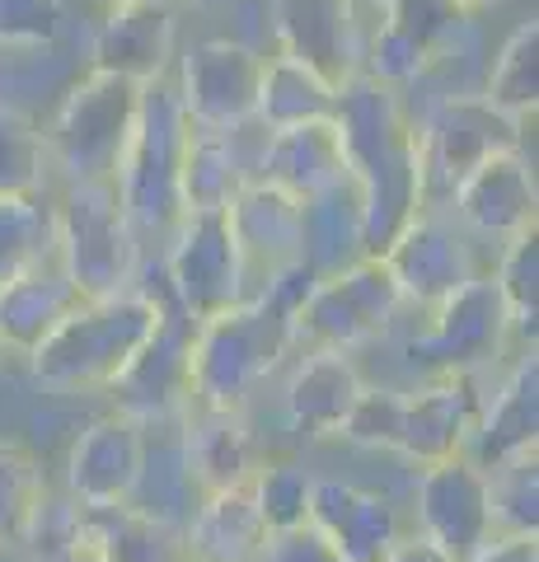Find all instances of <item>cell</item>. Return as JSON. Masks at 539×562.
<instances>
[{"mask_svg":"<svg viewBox=\"0 0 539 562\" xmlns=\"http://www.w3.org/2000/svg\"><path fill=\"white\" fill-rule=\"evenodd\" d=\"M301 262L272 272L245 305L198 324L193 338V408H249V398L282 371L295 342V314L315 291Z\"/></svg>","mask_w":539,"mask_h":562,"instance_id":"obj_1","label":"cell"},{"mask_svg":"<svg viewBox=\"0 0 539 562\" xmlns=\"http://www.w3.org/2000/svg\"><path fill=\"white\" fill-rule=\"evenodd\" d=\"M155 277H160V262H155ZM165 305V281L160 286L136 281L132 291L109 295V301H85L38 351H29L33 380L52 394L113 390V380L127 371L142 342L160 324Z\"/></svg>","mask_w":539,"mask_h":562,"instance_id":"obj_2","label":"cell"},{"mask_svg":"<svg viewBox=\"0 0 539 562\" xmlns=\"http://www.w3.org/2000/svg\"><path fill=\"white\" fill-rule=\"evenodd\" d=\"M136 109H142V85L109 70H85L43 117L52 179H61V188L113 183L136 132Z\"/></svg>","mask_w":539,"mask_h":562,"instance_id":"obj_3","label":"cell"},{"mask_svg":"<svg viewBox=\"0 0 539 562\" xmlns=\"http://www.w3.org/2000/svg\"><path fill=\"white\" fill-rule=\"evenodd\" d=\"M57 262L80 301H109L142 281L146 244L132 231L117 183H66L57 192Z\"/></svg>","mask_w":539,"mask_h":562,"instance_id":"obj_4","label":"cell"},{"mask_svg":"<svg viewBox=\"0 0 539 562\" xmlns=\"http://www.w3.org/2000/svg\"><path fill=\"white\" fill-rule=\"evenodd\" d=\"M188 117L173 80L142 85V109H136V132L127 140L123 169H117V198L127 206V221L142 244H165L179 225V169L188 146Z\"/></svg>","mask_w":539,"mask_h":562,"instance_id":"obj_5","label":"cell"},{"mask_svg":"<svg viewBox=\"0 0 539 562\" xmlns=\"http://www.w3.org/2000/svg\"><path fill=\"white\" fill-rule=\"evenodd\" d=\"M413 127V160H417V211L450 216V198L469 169H479L497 150L526 146V127L493 113L479 94L437 99L423 109H404Z\"/></svg>","mask_w":539,"mask_h":562,"instance_id":"obj_6","label":"cell"},{"mask_svg":"<svg viewBox=\"0 0 539 562\" xmlns=\"http://www.w3.org/2000/svg\"><path fill=\"white\" fill-rule=\"evenodd\" d=\"M160 281L173 310L193 324L245 305L254 295V277L239 258V244L225 225V211H198L179 216V225L160 244Z\"/></svg>","mask_w":539,"mask_h":562,"instance_id":"obj_7","label":"cell"},{"mask_svg":"<svg viewBox=\"0 0 539 562\" xmlns=\"http://www.w3.org/2000/svg\"><path fill=\"white\" fill-rule=\"evenodd\" d=\"M512 324L507 310L497 301L493 277L483 272L469 286H460L450 301L423 314V328L408 333L404 361L417 380H437V375H489V366L507 351Z\"/></svg>","mask_w":539,"mask_h":562,"instance_id":"obj_8","label":"cell"},{"mask_svg":"<svg viewBox=\"0 0 539 562\" xmlns=\"http://www.w3.org/2000/svg\"><path fill=\"white\" fill-rule=\"evenodd\" d=\"M188 127L198 132H249L263 85V52L239 38L188 43L169 70Z\"/></svg>","mask_w":539,"mask_h":562,"instance_id":"obj_9","label":"cell"},{"mask_svg":"<svg viewBox=\"0 0 539 562\" xmlns=\"http://www.w3.org/2000/svg\"><path fill=\"white\" fill-rule=\"evenodd\" d=\"M398 314H404V301L394 291L390 268L380 258H361L357 268L315 281V291L305 295L301 314H295V342L357 351L361 342L380 338Z\"/></svg>","mask_w":539,"mask_h":562,"instance_id":"obj_10","label":"cell"},{"mask_svg":"<svg viewBox=\"0 0 539 562\" xmlns=\"http://www.w3.org/2000/svg\"><path fill=\"white\" fill-rule=\"evenodd\" d=\"M380 262L394 277V291L404 310H437L450 301L460 286H469L474 277L489 268L479 262V244L441 211H417V216L390 239V249L380 254Z\"/></svg>","mask_w":539,"mask_h":562,"instance_id":"obj_11","label":"cell"},{"mask_svg":"<svg viewBox=\"0 0 539 562\" xmlns=\"http://www.w3.org/2000/svg\"><path fill=\"white\" fill-rule=\"evenodd\" d=\"M483 398H489V375H437V380H417L413 390H398L390 454L417 469L456 460L479 427Z\"/></svg>","mask_w":539,"mask_h":562,"instance_id":"obj_12","label":"cell"},{"mask_svg":"<svg viewBox=\"0 0 539 562\" xmlns=\"http://www.w3.org/2000/svg\"><path fill=\"white\" fill-rule=\"evenodd\" d=\"M193 338L198 324L183 310L165 305L155 333L113 380V413H127L136 422H169L193 408Z\"/></svg>","mask_w":539,"mask_h":562,"instance_id":"obj_13","label":"cell"},{"mask_svg":"<svg viewBox=\"0 0 539 562\" xmlns=\"http://www.w3.org/2000/svg\"><path fill=\"white\" fill-rule=\"evenodd\" d=\"M450 221L474 244L483 239L497 249L516 235L539 231V183L535 165L526 160V146L497 150L479 169H469L450 198Z\"/></svg>","mask_w":539,"mask_h":562,"instance_id":"obj_14","label":"cell"},{"mask_svg":"<svg viewBox=\"0 0 539 562\" xmlns=\"http://www.w3.org/2000/svg\"><path fill=\"white\" fill-rule=\"evenodd\" d=\"M413 502H417V535L437 543L456 562H469L483 543L497 539L489 516V473L474 460H464V454L417 469Z\"/></svg>","mask_w":539,"mask_h":562,"instance_id":"obj_15","label":"cell"},{"mask_svg":"<svg viewBox=\"0 0 539 562\" xmlns=\"http://www.w3.org/2000/svg\"><path fill=\"white\" fill-rule=\"evenodd\" d=\"M146 454V422H136L127 413H103L94 422H85L76 431L71 450H66V497L80 512H103V506H127L136 473H142Z\"/></svg>","mask_w":539,"mask_h":562,"instance_id":"obj_16","label":"cell"},{"mask_svg":"<svg viewBox=\"0 0 539 562\" xmlns=\"http://www.w3.org/2000/svg\"><path fill=\"white\" fill-rule=\"evenodd\" d=\"M268 20L277 52L319 70L324 80L343 85L361 70V43H367L371 20L352 14L347 0H272Z\"/></svg>","mask_w":539,"mask_h":562,"instance_id":"obj_17","label":"cell"},{"mask_svg":"<svg viewBox=\"0 0 539 562\" xmlns=\"http://www.w3.org/2000/svg\"><path fill=\"white\" fill-rule=\"evenodd\" d=\"M179 57V0L109 5L90 38V70H109L132 85L165 80Z\"/></svg>","mask_w":539,"mask_h":562,"instance_id":"obj_18","label":"cell"},{"mask_svg":"<svg viewBox=\"0 0 539 562\" xmlns=\"http://www.w3.org/2000/svg\"><path fill=\"white\" fill-rule=\"evenodd\" d=\"M310 525L334 543V553L343 562H380L408 535L404 516H398V506L385 492L347 483V479H315Z\"/></svg>","mask_w":539,"mask_h":562,"instance_id":"obj_19","label":"cell"},{"mask_svg":"<svg viewBox=\"0 0 539 562\" xmlns=\"http://www.w3.org/2000/svg\"><path fill=\"white\" fill-rule=\"evenodd\" d=\"M361 390H367V380H361L352 351L301 347V357L291 361L287 384H282V408H287L291 431H301L305 441L343 436Z\"/></svg>","mask_w":539,"mask_h":562,"instance_id":"obj_20","label":"cell"},{"mask_svg":"<svg viewBox=\"0 0 539 562\" xmlns=\"http://www.w3.org/2000/svg\"><path fill=\"white\" fill-rule=\"evenodd\" d=\"M225 225L239 244V258L254 277V291L272 272L301 262V198L272 188L263 179H249L225 206Z\"/></svg>","mask_w":539,"mask_h":562,"instance_id":"obj_21","label":"cell"},{"mask_svg":"<svg viewBox=\"0 0 539 562\" xmlns=\"http://www.w3.org/2000/svg\"><path fill=\"white\" fill-rule=\"evenodd\" d=\"M347 173L352 169H347V150L334 117L301 122V127H282V132H258L254 179L282 188L291 198L305 202L315 192L334 188L338 179H347Z\"/></svg>","mask_w":539,"mask_h":562,"instance_id":"obj_22","label":"cell"},{"mask_svg":"<svg viewBox=\"0 0 539 562\" xmlns=\"http://www.w3.org/2000/svg\"><path fill=\"white\" fill-rule=\"evenodd\" d=\"M526 450H539V357H535V347L520 351L512 361V371L483 398V413L464 446V460H474L479 469H493Z\"/></svg>","mask_w":539,"mask_h":562,"instance_id":"obj_23","label":"cell"},{"mask_svg":"<svg viewBox=\"0 0 539 562\" xmlns=\"http://www.w3.org/2000/svg\"><path fill=\"white\" fill-rule=\"evenodd\" d=\"M183 460L198 497L225 487H249L263 450L254 441L249 408H188L183 413Z\"/></svg>","mask_w":539,"mask_h":562,"instance_id":"obj_24","label":"cell"},{"mask_svg":"<svg viewBox=\"0 0 539 562\" xmlns=\"http://www.w3.org/2000/svg\"><path fill=\"white\" fill-rule=\"evenodd\" d=\"M361 258H371L367 198H361V183L347 173L334 188L301 202V268L324 281V277L357 268Z\"/></svg>","mask_w":539,"mask_h":562,"instance_id":"obj_25","label":"cell"},{"mask_svg":"<svg viewBox=\"0 0 539 562\" xmlns=\"http://www.w3.org/2000/svg\"><path fill=\"white\" fill-rule=\"evenodd\" d=\"M80 305L85 301L71 286V277L61 272V262H47L38 272L14 277L10 286H0V342H5V351H14V357H29V351H38Z\"/></svg>","mask_w":539,"mask_h":562,"instance_id":"obj_26","label":"cell"},{"mask_svg":"<svg viewBox=\"0 0 539 562\" xmlns=\"http://www.w3.org/2000/svg\"><path fill=\"white\" fill-rule=\"evenodd\" d=\"M268 520L249 487H225L198 502L183 525L188 562H258L268 549Z\"/></svg>","mask_w":539,"mask_h":562,"instance_id":"obj_27","label":"cell"},{"mask_svg":"<svg viewBox=\"0 0 539 562\" xmlns=\"http://www.w3.org/2000/svg\"><path fill=\"white\" fill-rule=\"evenodd\" d=\"M198 487L183 460V417L169 422H146V454L142 473L132 487V512H142L146 520H160L169 530H183L188 516L198 512Z\"/></svg>","mask_w":539,"mask_h":562,"instance_id":"obj_28","label":"cell"},{"mask_svg":"<svg viewBox=\"0 0 539 562\" xmlns=\"http://www.w3.org/2000/svg\"><path fill=\"white\" fill-rule=\"evenodd\" d=\"M245 132H188L183 169H179V206L183 216L225 211L239 188L254 179V165L239 150Z\"/></svg>","mask_w":539,"mask_h":562,"instance_id":"obj_29","label":"cell"},{"mask_svg":"<svg viewBox=\"0 0 539 562\" xmlns=\"http://www.w3.org/2000/svg\"><path fill=\"white\" fill-rule=\"evenodd\" d=\"M334 103H338V85L324 80L319 70L291 61L282 52L263 57V85H258V113H254L258 132L324 122V117H334Z\"/></svg>","mask_w":539,"mask_h":562,"instance_id":"obj_30","label":"cell"},{"mask_svg":"<svg viewBox=\"0 0 539 562\" xmlns=\"http://www.w3.org/2000/svg\"><path fill=\"white\" fill-rule=\"evenodd\" d=\"M479 99L507 122H535L539 109V20H520L502 38L497 57L479 80Z\"/></svg>","mask_w":539,"mask_h":562,"instance_id":"obj_31","label":"cell"},{"mask_svg":"<svg viewBox=\"0 0 539 562\" xmlns=\"http://www.w3.org/2000/svg\"><path fill=\"white\" fill-rule=\"evenodd\" d=\"M47 262H57V198L52 192L0 198V286Z\"/></svg>","mask_w":539,"mask_h":562,"instance_id":"obj_32","label":"cell"},{"mask_svg":"<svg viewBox=\"0 0 539 562\" xmlns=\"http://www.w3.org/2000/svg\"><path fill=\"white\" fill-rule=\"evenodd\" d=\"M85 535H90L103 562H188L183 530L146 520L142 512H132V506L85 512Z\"/></svg>","mask_w":539,"mask_h":562,"instance_id":"obj_33","label":"cell"},{"mask_svg":"<svg viewBox=\"0 0 539 562\" xmlns=\"http://www.w3.org/2000/svg\"><path fill=\"white\" fill-rule=\"evenodd\" d=\"M43 502H47L43 454L24 441H0V549H24Z\"/></svg>","mask_w":539,"mask_h":562,"instance_id":"obj_34","label":"cell"},{"mask_svg":"<svg viewBox=\"0 0 539 562\" xmlns=\"http://www.w3.org/2000/svg\"><path fill=\"white\" fill-rule=\"evenodd\" d=\"M497 301L507 310L516 347H535V319H539V231H526L497 249V262L489 268Z\"/></svg>","mask_w":539,"mask_h":562,"instance_id":"obj_35","label":"cell"},{"mask_svg":"<svg viewBox=\"0 0 539 562\" xmlns=\"http://www.w3.org/2000/svg\"><path fill=\"white\" fill-rule=\"evenodd\" d=\"M489 473V516L497 539H535L539 535V450L512 454Z\"/></svg>","mask_w":539,"mask_h":562,"instance_id":"obj_36","label":"cell"},{"mask_svg":"<svg viewBox=\"0 0 539 562\" xmlns=\"http://www.w3.org/2000/svg\"><path fill=\"white\" fill-rule=\"evenodd\" d=\"M249 492L263 512L268 530H295L310 520V497H315V473L291 454H263L249 479Z\"/></svg>","mask_w":539,"mask_h":562,"instance_id":"obj_37","label":"cell"},{"mask_svg":"<svg viewBox=\"0 0 539 562\" xmlns=\"http://www.w3.org/2000/svg\"><path fill=\"white\" fill-rule=\"evenodd\" d=\"M380 24H390L394 33H404L408 43L423 47L431 66V57H441V52H450L474 33V14L460 0H385Z\"/></svg>","mask_w":539,"mask_h":562,"instance_id":"obj_38","label":"cell"},{"mask_svg":"<svg viewBox=\"0 0 539 562\" xmlns=\"http://www.w3.org/2000/svg\"><path fill=\"white\" fill-rule=\"evenodd\" d=\"M24 192H52L43 127L0 103V198H24Z\"/></svg>","mask_w":539,"mask_h":562,"instance_id":"obj_39","label":"cell"},{"mask_svg":"<svg viewBox=\"0 0 539 562\" xmlns=\"http://www.w3.org/2000/svg\"><path fill=\"white\" fill-rule=\"evenodd\" d=\"M24 549H29V562H103L99 549L90 543V535H85V512L66 497V492L61 497L47 492Z\"/></svg>","mask_w":539,"mask_h":562,"instance_id":"obj_40","label":"cell"},{"mask_svg":"<svg viewBox=\"0 0 539 562\" xmlns=\"http://www.w3.org/2000/svg\"><path fill=\"white\" fill-rule=\"evenodd\" d=\"M71 33L66 0H0V52L57 47Z\"/></svg>","mask_w":539,"mask_h":562,"instance_id":"obj_41","label":"cell"},{"mask_svg":"<svg viewBox=\"0 0 539 562\" xmlns=\"http://www.w3.org/2000/svg\"><path fill=\"white\" fill-rule=\"evenodd\" d=\"M258 562H343V558L334 553V543L305 520V525H295V530L268 535V549Z\"/></svg>","mask_w":539,"mask_h":562,"instance_id":"obj_42","label":"cell"},{"mask_svg":"<svg viewBox=\"0 0 539 562\" xmlns=\"http://www.w3.org/2000/svg\"><path fill=\"white\" fill-rule=\"evenodd\" d=\"M469 562H539V539H489Z\"/></svg>","mask_w":539,"mask_h":562,"instance_id":"obj_43","label":"cell"},{"mask_svg":"<svg viewBox=\"0 0 539 562\" xmlns=\"http://www.w3.org/2000/svg\"><path fill=\"white\" fill-rule=\"evenodd\" d=\"M380 562H456V558H446L441 549H437V543H427L423 535H404V539H398L394 543V549L385 553V558H380Z\"/></svg>","mask_w":539,"mask_h":562,"instance_id":"obj_44","label":"cell"},{"mask_svg":"<svg viewBox=\"0 0 539 562\" xmlns=\"http://www.w3.org/2000/svg\"><path fill=\"white\" fill-rule=\"evenodd\" d=\"M352 5V14H361V20H375L380 10H385V0H347Z\"/></svg>","mask_w":539,"mask_h":562,"instance_id":"obj_45","label":"cell"},{"mask_svg":"<svg viewBox=\"0 0 539 562\" xmlns=\"http://www.w3.org/2000/svg\"><path fill=\"white\" fill-rule=\"evenodd\" d=\"M460 5H464L469 14H479V10H493V5H502V0H460Z\"/></svg>","mask_w":539,"mask_h":562,"instance_id":"obj_46","label":"cell"},{"mask_svg":"<svg viewBox=\"0 0 539 562\" xmlns=\"http://www.w3.org/2000/svg\"><path fill=\"white\" fill-rule=\"evenodd\" d=\"M193 5H202V10H225V5H239V0H193Z\"/></svg>","mask_w":539,"mask_h":562,"instance_id":"obj_47","label":"cell"},{"mask_svg":"<svg viewBox=\"0 0 539 562\" xmlns=\"http://www.w3.org/2000/svg\"><path fill=\"white\" fill-rule=\"evenodd\" d=\"M109 5H146V0H109Z\"/></svg>","mask_w":539,"mask_h":562,"instance_id":"obj_48","label":"cell"},{"mask_svg":"<svg viewBox=\"0 0 539 562\" xmlns=\"http://www.w3.org/2000/svg\"><path fill=\"white\" fill-rule=\"evenodd\" d=\"M5 357H10V351H5V342H0V371H5Z\"/></svg>","mask_w":539,"mask_h":562,"instance_id":"obj_49","label":"cell"}]
</instances>
